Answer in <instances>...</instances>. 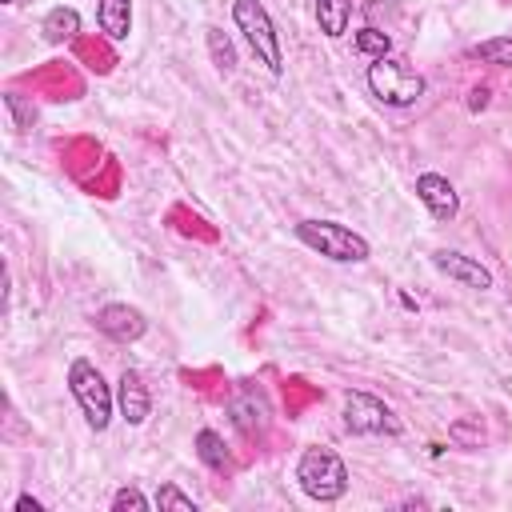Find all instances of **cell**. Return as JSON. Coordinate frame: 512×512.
<instances>
[{"mask_svg":"<svg viewBox=\"0 0 512 512\" xmlns=\"http://www.w3.org/2000/svg\"><path fill=\"white\" fill-rule=\"evenodd\" d=\"M40 32H44L48 44H68V40H76V36H80V12L68 8V4H56V8L44 12Z\"/></svg>","mask_w":512,"mask_h":512,"instance_id":"obj_12","label":"cell"},{"mask_svg":"<svg viewBox=\"0 0 512 512\" xmlns=\"http://www.w3.org/2000/svg\"><path fill=\"white\" fill-rule=\"evenodd\" d=\"M344 428L352 436H400L404 432L400 416L380 396L360 392V388L344 392Z\"/></svg>","mask_w":512,"mask_h":512,"instance_id":"obj_6","label":"cell"},{"mask_svg":"<svg viewBox=\"0 0 512 512\" xmlns=\"http://www.w3.org/2000/svg\"><path fill=\"white\" fill-rule=\"evenodd\" d=\"M204 32H208V52H212L216 68H220L224 76H232V72H236V48H232L228 32H220V28H204Z\"/></svg>","mask_w":512,"mask_h":512,"instance_id":"obj_17","label":"cell"},{"mask_svg":"<svg viewBox=\"0 0 512 512\" xmlns=\"http://www.w3.org/2000/svg\"><path fill=\"white\" fill-rule=\"evenodd\" d=\"M292 236L304 248H312V252H320L324 260H336V264H360V260L372 256V244L360 232H352L348 224H340V220H316V216H308V220H296L292 224Z\"/></svg>","mask_w":512,"mask_h":512,"instance_id":"obj_2","label":"cell"},{"mask_svg":"<svg viewBox=\"0 0 512 512\" xmlns=\"http://www.w3.org/2000/svg\"><path fill=\"white\" fill-rule=\"evenodd\" d=\"M152 504H148V496L140 492V488H120L116 496H112V512H148Z\"/></svg>","mask_w":512,"mask_h":512,"instance_id":"obj_20","label":"cell"},{"mask_svg":"<svg viewBox=\"0 0 512 512\" xmlns=\"http://www.w3.org/2000/svg\"><path fill=\"white\" fill-rule=\"evenodd\" d=\"M232 24L240 28L244 44L252 48V56L272 72L280 76L284 72V44H280V32L268 16V8L260 0H232Z\"/></svg>","mask_w":512,"mask_h":512,"instance_id":"obj_4","label":"cell"},{"mask_svg":"<svg viewBox=\"0 0 512 512\" xmlns=\"http://www.w3.org/2000/svg\"><path fill=\"white\" fill-rule=\"evenodd\" d=\"M416 200L432 212V220H452L460 212V192L440 172H420L416 176Z\"/></svg>","mask_w":512,"mask_h":512,"instance_id":"obj_9","label":"cell"},{"mask_svg":"<svg viewBox=\"0 0 512 512\" xmlns=\"http://www.w3.org/2000/svg\"><path fill=\"white\" fill-rule=\"evenodd\" d=\"M352 48H356L360 56H368V60H380V56H388V52H392V36L368 24V28H360V32L352 36Z\"/></svg>","mask_w":512,"mask_h":512,"instance_id":"obj_16","label":"cell"},{"mask_svg":"<svg viewBox=\"0 0 512 512\" xmlns=\"http://www.w3.org/2000/svg\"><path fill=\"white\" fill-rule=\"evenodd\" d=\"M4 108L12 112V128H20V132H28L32 128V120H36V108L20 96V92H4Z\"/></svg>","mask_w":512,"mask_h":512,"instance_id":"obj_19","label":"cell"},{"mask_svg":"<svg viewBox=\"0 0 512 512\" xmlns=\"http://www.w3.org/2000/svg\"><path fill=\"white\" fill-rule=\"evenodd\" d=\"M468 60H484V64H500L512 68V36H496V40H480L468 48Z\"/></svg>","mask_w":512,"mask_h":512,"instance_id":"obj_15","label":"cell"},{"mask_svg":"<svg viewBox=\"0 0 512 512\" xmlns=\"http://www.w3.org/2000/svg\"><path fill=\"white\" fill-rule=\"evenodd\" d=\"M16 512H44V504L36 496H16Z\"/></svg>","mask_w":512,"mask_h":512,"instance_id":"obj_21","label":"cell"},{"mask_svg":"<svg viewBox=\"0 0 512 512\" xmlns=\"http://www.w3.org/2000/svg\"><path fill=\"white\" fill-rule=\"evenodd\" d=\"M96 328H100L108 340H116V344H132V340H140V336L148 332V320H144V312L132 308V304H104V308L96 312Z\"/></svg>","mask_w":512,"mask_h":512,"instance_id":"obj_10","label":"cell"},{"mask_svg":"<svg viewBox=\"0 0 512 512\" xmlns=\"http://www.w3.org/2000/svg\"><path fill=\"white\" fill-rule=\"evenodd\" d=\"M68 392L80 404V416L92 432H104L112 424V408H116V392L108 388V380L100 376V368L88 356H76L68 364Z\"/></svg>","mask_w":512,"mask_h":512,"instance_id":"obj_3","label":"cell"},{"mask_svg":"<svg viewBox=\"0 0 512 512\" xmlns=\"http://www.w3.org/2000/svg\"><path fill=\"white\" fill-rule=\"evenodd\" d=\"M152 504H156L160 512H196V500H192L188 492H180L176 484H160Z\"/></svg>","mask_w":512,"mask_h":512,"instance_id":"obj_18","label":"cell"},{"mask_svg":"<svg viewBox=\"0 0 512 512\" xmlns=\"http://www.w3.org/2000/svg\"><path fill=\"white\" fill-rule=\"evenodd\" d=\"M368 88H372V96L380 100V104H388V108H408V104H416L420 96H424V76L404 60V56H380V60H372L368 64Z\"/></svg>","mask_w":512,"mask_h":512,"instance_id":"obj_5","label":"cell"},{"mask_svg":"<svg viewBox=\"0 0 512 512\" xmlns=\"http://www.w3.org/2000/svg\"><path fill=\"white\" fill-rule=\"evenodd\" d=\"M96 28L108 40H128L132 32V0H96Z\"/></svg>","mask_w":512,"mask_h":512,"instance_id":"obj_11","label":"cell"},{"mask_svg":"<svg viewBox=\"0 0 512 512\" xmlns=\"http://www.w3.org/2000/svg\"><path fill=\"white\" fill-rule=\"evenodd\" d=\"M352 20V0H316V24L328 40H340Z\"/></svg>","mask_w":512,"mask_h":512,"instance_id":"obj_13","label":"cell"},{"mask_svg":"<svg viewBox=\"0 0 512 512\" xmlns=\"http://www.w3.org/2000/svg\"><path fill=\"white\" fill-rule=\"evenodd\" d=\"M4 4H16V0H4Z\"/></svg>","mask_w":512,"mask_h":512,"instance_id":"obj_22","label":"cell"},{"mask_svg":"<svg viewBox=\"0 0 512 512\" xmlns=\"http://www.w3.org/2000/svg\"><path fill=\"white\" fill-rule=\"evenodd\" d=\"M296 484L316 504H336L348 492V464L328 444H308L296 460Z\"/></svg>","mask_w":512,"mask_h":512,"instance_id":"obj_1","label":"cell"},{"mask_svg":"<svg viewBox=\"0 0 512 512\" xmlns=\"http://www.w3.org/2000/svg\"><path fill=\"white\" fill-rule=\"evenodd\" d=\"M196 456H200V464H208L212 472H228V468H232L228 444H224V436H220L216 428H200V432H196Z\"/></svg>","mask_w":512,"mask_h":512,"instance_id":"obj_14","label":"cell"},{"mask_svg":"<svg viewBox=\"0 0 512 512\" xmlns=\"http://www.w3.org/2000/svg\"><path fill=\"white\" fill-rule=\"evenodd\" d=\"M116 408H120V420L132 428H140L152 416V392L136 368H124L116 380Z\"/></svg>","mask_w":512,"mask_h":512,"instance_id":"obj_8","label":"cell"},{"mask_svg":"<svg viewBox=\"0 0 512 512\" xmlns=\"http://www.w3.org/2000/svg\"><path fill=\"white\" fill-rule=\"evenodd\" d=\"M432 268H436L440 276L456 280L460 288H476V292L492 288V272H488L476 256H464V252H452V248H436V252H432Z\"/></svg>","mask_w":512,"mask_h":512,"instance_id":"obj_7","label":"cell"}]
</instances>
